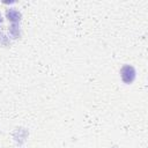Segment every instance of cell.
Listing matches in <instances>:
<instances>
[{
	"label": "cell",
	"mask_w": 148,
	"mask_h": 148,
	"mask_svg": "<svg viewBox=\"0 0 148 148\" xmlns=\"http://www.w3.org/2000/svg\"><path fill=\"white\" fill-rule=\"evenodd\" d=\"M120 74H121V79H123V81L125 83H131L135 77V71L130 65L124 66L121 68V71H120Z\"/></svg>",
	"instance_id": "obj_1"
},
{
	"label": "cell",
	"mask_w": 148,
	"mask_h": 148,
	"mask_svg": "<svg viewBox=\"0 0 148 148\" xmlns=\"http://www.w3.org/2000/svg\"><path fill=\"white\" fill-rule=\"evenodd\" d=\"M7 17H8L10 21L15 22V21H18V20H20L21 14H20L17 10H15V9H9V10L7 12Z\"/></svg>",
	"instance_id": "obj_2"
}]
</instances>
